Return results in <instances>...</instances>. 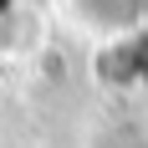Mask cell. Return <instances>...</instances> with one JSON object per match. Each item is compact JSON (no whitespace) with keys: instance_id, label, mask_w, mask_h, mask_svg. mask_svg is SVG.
<instances>
[{"instance_id":"6da1fadb","label":"cell","mask_w":148,"mask_h":148,"mask_svg":"<svg viewBox=\"0 0 148 148\" xmlns=\"http://www.w3.org/2000/svg\"><path fill=\"white\" fill-rule=\"evenodd\" d=\"M0 102H5V77H0Z\"/></svg>"}]
</instances>
